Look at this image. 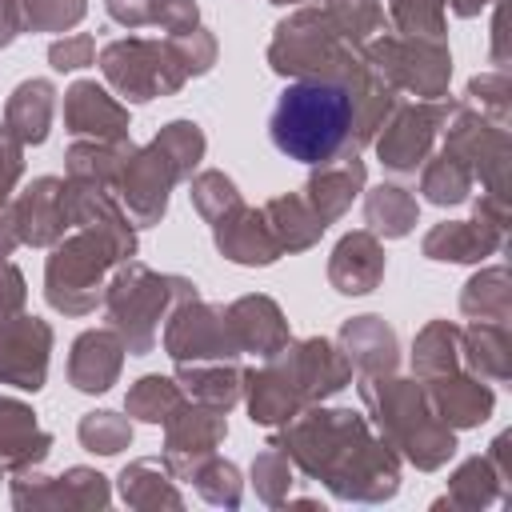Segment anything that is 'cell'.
Masks as SVG:
<instances>
[{"mask_svg": "<svg viewBox=\"0 0 512 512\" xmlns=\"http://www.w3.org/2000/svg\"><path fill=\"white\" fill-rule=\"evenodd\" d=\"M352 120V104L336 84L304 80L284 88L272 108V144L304 164H324L340 148Z\"/></svg>", "mask_w": 512, "mask_h": 512, "instance_id": "cell-1", "label": "cell"}, {"mask_svg": "<svg viewBox=\"0 0 512 512\" xmlns=\"http://www.w3.org/2000/svg\"><path fill=\"white\" fill-rule=\"evenodd\" d=\"M88 52H92V40L88 36H80V40H72V44H56L52 48V64L64 72V68H80V64H88Z\"/></svg>", "mask_w": 512, "mask_h": 512, "instance_id": "cell-2", "label": "cell"}]
</instances>
